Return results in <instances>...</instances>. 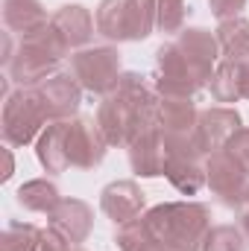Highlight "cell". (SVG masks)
<instances>
[{
  "label": "cell",
  "mask_w": 249,
  "mask_h": 251,
  "mask_svg": "<svg viewBox=\"0 0 249 251\" xmlns=\"http://www.w3.org/2000/svg\"><path fill=\"white\" fill-rule=\"evenodd\" d=\"M153 237L170 251H202L211 231V210L199 201H167L144 213Z\"/></svg>",
  "instance_id": "obj_1"
},
{
  "label": "cell",
  "mask_w": 249,
  "mask_h": 251,
  "mask_svg": "<svg viewBox=\"0 0 249 251\" xmlns=\"http://www.w3.org/2000/svg\"><path fill=\"white\" fill-rule=\"evenodd\" d=\"M150 91L153 85L147 82V76L129 70V73H121L118 88L109 97H103L94 120L100 126L103 137L109 140V146H129L135 140V111Z\"/></svg>",
  "instance_id": "obj_2"
},
{
  "label": "cell",
  "mask_w": 249,
  "mask_h": 251,
  "mask_svg": "<svg viewBox=\"0 0 249 251\" xmlns=\"http://www.w3.org/2000/svg\"><path fill=\"white\" fill-rule=\"evenodd\" d=\"M67 53L70 50L64 47L59 32L47 24V26L35 29L32 35L21 38V47L9 64V79L21 88H38L41 82H47L50 76L59 73V62Z\"/></svg>",
  "instance_id": "obj_3"
},
{
  "label": "cell",
  "mask_w": 249,
  "mask_h": 251,
  "mask_svg": "<svg viewBox=\"0 0 249 251\" xmlns=\"http://www.w3.org/2000/svg\"><path fill=\"white\" fill-rule=\"evenodd\" d=\"M94 21L106 41H144L156 29V0H103Z\"/></svg>",
  "instance_id": "obj_4"
},
{
  "label": "cell",
  "mask_w": 249,
  "mask_h": 251,
  "mask_svg": "<svg viewBox=\"0 0 249 251\" xmlns=\"http://www.w3.org/2000/svg\"><path fill=\"white\" fill-rule=\"evenodd\" d=\"M50 120L47 105L38 88H18L3 102V140L6 146H27L32 143Z\"/></svg>",
  "instance_id": "obj_5"
},
{
  "label": "cell",
  "mask_w": 249,
  "mask_h": 251,
  "mask_svg": "<svg viewBox=\"0 0 249 251\" xmlns=\"http://www.w3.org/2000/svg\"><path fill=\"white\" fill-rule=\"evenodd\" d=\"M70 73L76 76V82L82 85V91L97 94V97H109L118 82H121V50L118 47H85L79 53L70 56Z\"/></svg>",
  "instance_id": "obj_6"
},
{
  "label": "cell",
  "mask_w": 249,
  "mask_h": 251,
  "mask_svg": "<svg viewBox=\"0 0 249 251\" xmlns=\"http://www.w3.org/2000/svg\"><path fill=\"white\" fill-rule=\"evenodd\" d=\"M205 184L223 207H244L249 187V173L226 152H211L205 161Z\"/></svg>",
  "instance_id": "obj_7"
},
{
  "label": "cell",
  "mask_w": 249,
  "mask_h": 251,
  "mask_svg": "<svg viewBox=\"0 0 249 251\" xmlns=\"http://www.w3.org/2000/svg\"><path fill=\"white\" fill-rule=\"evenodd\" d=\"M109 140L103 137L97 120L91 117H73L67 123V161L76 170H94L106 158Z\"/></svg>",
  "instance_id": "obj_8"
},
{
  "label": "cell",
  "mask_w": 249,
  "mask_h": 251,
  "mask_svg": "<svg viewBox=\"0 0 249 251\" xmlns=\"http://www.w3.org/2000/svg\"><path fill=\"white\" fill-rule=\"evenodd\" d=\"M167 164H170V149H167L161 128H153V131H147L129 143V167L135 176L158 178L167 173Z\"/></svg>",
  "instance_id": "obj_9"
},
{
  "label": "cell",
  "mask_w": 249,
  "mask_h": 251,
  "mask_svg": "<svg viewBox=\"0 0 249 251\" xmlns=\"http://www.w3.org/2000/svg\"><path fill=\"white\" fill-rule=\"evenodd\" d=\"M241 114L238 108H229V105H217V108H205L199 111V120H196V137H199V146L205 155L211 152H220L226 149V143L241 131Z\"/></svg>",
  "instance_id": "obj_10"
},
{
  "label": "cell",
  "mask_w": 249,
  "mask_h": 251,
  "mask_svg": "<svg viewBox=\"0 0 249 251\" xmlns=\"http://www.w3.org/2000/svg\"><path fill=\"white\" fill-rule=\"evenodd\" d=\"M38 94L47 105L50 120H70L82 102V85L76 82L73 73H62V70L56 76H50L47 82H41Z\"/></svg>",
  "instance_id": "obj_11"
},
{
  "label": "cell",
  "mask_w": 249,
  "mask_h": 251,
  "mask_svg": "<svg viewBox=\"0 0 249 251\" xmlns=\"http://www.w3.org/2000/svg\"><path fill=\"white\" fill-rule=\"evenodd\" d=\"M176 47L185 53V59L190 62V67H193L205 82H211L214 67H217V59L223 56V53H220V44H217V35L208 32V29H202V26H190V29H182V32H179Z\"/></svg>",
  "instance_id": "obj_12"
},
{
  "label": "cell",
  "mask_w": 249,
  "mask_h": 251,
  "mask_svg": "<svg viewBox=\"0 0 249 251\" xmlns=\"http://www.w3.org/2000/svg\"><path fill=\"white\" fill-rule=\"evenodd\" d=\"M147 199H144V190L138 187L135 181H112L109 187H103L100 193V210L115 222V225H124L141 216Z\"/></svg>",
  "instance_id": "obj_13"
},
{
  "label": "cell",
  "mask_w": 249,
  "mask_h": 251,
  "mask_svg": "<svg viewBox=\"0 0 249 251\" xmlns=\"http://www.w3.org/2000/svg\"><path fill=\"white\" fill-rule=\"evenodd\" d=\"M50 26L59 32V38L64 41L67 50H85V44H88V41L94 38V32H97L94 15H91L85 6H79V3L62 6V9L50 18Z\"/></svg>",
  "instance_id": "obj_14"
},
{
  "label": "cell",
  "mask_w": 249,
  "mask_h": 251,
  "mask_svg": "<svg viewBox=\"0 0 249 251\" xmlns=\"http://www.w3.org/2000/svg\"><path fill=\"white\" fill-rule=\"evenodd\" d=\"M50 228L59 231L70 246H79L94 228V210L82 199H62L50 213Z\"/></svg>",
  "instance_id": "obj_15"
},
{
  "label": "cell",
  "mask_w": 249,
  "mask_h": 251,
  "mask_svg": "<svg viewBox=\"0 0 249 251\" xmlns=\"http://www.w3.org/2000/svg\"><path fill=\"white\" fill-rule=\"evenodd\" d=\"M67 123L70 120L47 123V128L38 134V143H35L38 164L47 173H53V176H59V173H64L70 167V161H67Z\"/></svg>",
  "instance_id": "obj_16"
},
{
  "label": "cell",
  "mask_w": 249,
  "mask_h": 251,
  "mask_svg": "<svg viewBox=\"0 0 249 251\" xmlns=\"http://www.w3.org/2000/svg\"><path fill=\"white\" fill-rule=\"evenodd\" d=\"M3 24L12 35H32L35 29L47 26L50 18L38 0H3Z\"/></svg>",
  "instance_id": "obj_17"
},
{
  "label": "cell",
  "mask_w": 249,
  "mask_h": 251,
  "mask_svg": "<svg viewBox=\"0 0 249 251\" xmlns=\"http://www.w3.org/2000/svg\"><path fill=\"white\" fill-rule=\"evenodd\" d=\"M161 100V97H158ZM196 120H199V111L193 105V100H161V108H158V128L167 134V137H176V134H190L196 131Z\"/></svg>",
  "instance_id": "obj_18"
},
{
  "label": "cell",
  "mask_w": 249,
  "mask_h": 251,
  "mask_svg": "<svg viewBox=\"0 0 249 251\" xmlns=\"http://www.w3.org/2000/svg\"><path fill=\"white\" fill-rule=\"evenodd\" d=\"M217 44H220V53L226 62H244L249 59V21L247 18H229V21H220L217 26Z\"/></svg>",
  "instance_id": "obj_19"
},
{
  "label": "cell",
  "mask_w": 249,
  "mask_h": 251,
  "mask_svg": "<svg viewBox=\"0 0 249 251\" xmlns=\"http://www.w3.org/2000/svg\"><path fill=\"white\" fill-rule=\"evenodd\" d=\"M15 201L24 207V210H30V213H53V207L62 201V196H59V187L53 184V181H47V178H32V181H27V184H21L18 193H15Z\"/></svg>",
  "instance_id": "obj_20"
},
{
  "label": "cell",
  "mask_w": 249,
  "mask_h": 251,
  "mask_svg": "<svg viewBox=\"0 0 249 251\" xmlns=\"http://www.w3.org/2000/svg\"><path fill=\"white\" fill-rule=\"evenodd\" d=\"M167 181L185 196H196L205 187V167L196 158H170L167 164Z\"/></svg>",
  "instance_id": "obj_21"
},
{
  "label": "cell",
  "mask_w": 249,
  "mask_h": 251,
  "mask_svg": "<svg viewBox=\"0 0 249 251\" xmlns=\"http://www.w3.org/2000/svg\"><path fill=\"white\" fill-rule=\"evenodd\" d=\"M38 237H41V228L30 222H9L0 237V251H35Z\"/></svg>",
  "instance_id": "obj_22"
},
{
  "label": "cell",
  "mask_w": 249,
  "mask_h": 251,
  "mask_svg": "<svg viewBox=\"0 0 249 251\" xmlns=\"http://www.w3.org/2000/svg\"><path fill=\"white\" fill-rule=\"evenodd\" d=\"M187 3L185 0H156V26L164 35H176L185 29Z\"/></svg>",
  "instance_id": "obj_23"
},
{
  "label": "cell",
  "mask_w": 249,
  "mask_h": 251,
  "mask_svg": "<svg viewBox=\"0 0 249 251\" xmlns=\"http://www.w3.org/2000/svg\"><path fill=\"white\" fill-rule=\"evenodd\" d=\"M153 240L156 237H153V231H150V225H147L144 216H138L132 222H124L118 228V234H115V243H118L121 251H144Z\"/></svg>",
  "instance_id": "obj_24"
},
{
  "label": "cell",
  "mask_w": 249,
  "mask_h": 251,
  "mask_svg": "<svg viewBox=\"0 0 249 251\" xmlns=\"http://www.w3.org/2000/svg\"><path fill=\"white\" fill-rule=\"evenodd\" d=\"M247 249L249 243L238 225H217V228L208 231V237L202 243V251H247Z\"/></svg>",
  "instance_id": "obj_25"
},
{
  "label": "cell",
  "mask_w": 249,
  "mask_h": 251,
  "mask_svg": "<svg viewBox=\"0 0 249 251\" xmlns=\"http://www.w3.org/2000/svg\"><path fill=\"white\" fill-rule=\"evenodd\" d=\"M226 152L249 173V128H241V131L226 143Z\"/></svg>",
  "instance_id": "obj_26"
},
{
  "label": "cell",
  "mask_w": 249,
  "mask_h": 251,
  "mask_svg": "<svg viewBox=\"0 0 249 251\" xmlns=\"http://www.w3.org/2000/svg\"><path fill=\"white\" fill-rule=\"evenodd\" d=\"M211 6V15L217 21H229V18H238L247 6V0H208Z\"/></svg>",
  "instance_id": "obj_27"
},
{
  "label": "cell",
  "mask_w": 249,
  "mask_h": 251,
  "mask_svg": "<svg viewBox=\"0 0 249 251\" xmlns=\"http://www.w3.org/2000/svg\"><path fill=\"white\" fill-rule=\"evenodd\" d=\"M35 251H70V243L64 240L59 231H53L50 225L41 231V237H38V246H35Z\"/></svg>",
  "instance_id": "obj_28"
},
{
  "label": "cell",
  "mask_w": 249,
  "mask_h": 251,
  "mask_svg": "<svg viewBox=\"0 0 249 251\" xmlns=\"http://www.w3.org/2000/svg\"><path fill=\"white\" fill-rule=\"evenodd\" d=\"M235 73H238V94H241V100H249V59L235 62Z\"/></svg>",
  "instance_id": "obj_29"
},
{
  "label": "cell",
  "mask_w": 249,
  "mask_h": 251,
  "mask_svg": "<svg viewBox=\"0 0 249 251\" xmlns=\"http://www.w3.org/2000/svg\"><path fill=\"white\" fill-rule=\"evenodd\" d=\"M12 59H15V53H12V32H3V56H0V62L9 67Z\"/></svg>",
  "instance_id": "obj_30"
},
{
  "label": "cell",
  "mask_w": 249,
  "mask_h": 251,
  "mask_svg": "<svg viewBox=\"0 0 249 251\" xmlns=\"http://www.w3.org/2000/svg\"><path fill=\"white\" fill-rule=\"evenodd\" d=\"M238 228H241V234L247 237V243H249V204H244V207H241V216H238Z\"/></svg>",
  "instance_id": "obj_31"
},
{
  "label": "cell",
  "mask_w": 249,
  "mask_h": 251,
  "mask_svg": "<svg viewBox=\"0 0 249 251\" xmlns=\"http://www.w3.org/2000/svg\"><path fill=\"white\" fill-rule=\"evenodd\" d=\"M3 155H6V173H3V181H9V178H12V173H15V161H12V146H6V149H3Z\"/></svg>",
  "instance_id": "obj_32"
},
{
  "label": "cell",
  "mask_w": 249,
  "mask_h": 251,
  "mask_svg": "<svg viewBox=\"0 0 249 251\" xmlns=\"http://www.w3.org/2000/svg\"><path fill=\"white\" fill-rule=\"evenodd\" d=\"M144 251H170V249H167V246H161L158 240H153V243H150V246H147Z\"/></svg>",
  "instance_id": "obj_33"
},
{
  "label": "cell",
  "mask_w": 249,
  "mask_h": 251,
  "mask_svg": "<svg viewBox=\"0 0 249 251\" xmlns=\"http://www.w3.org/2000/svg\"><path fill=\"white\" fill-rule=\"evenodd\" d=\"M244 204H249V187H247V199H244Z\"/></svg>",
  "instance_id": "obj_34"
},
{
  "label": "cell",
  "mask_w": 249,
  "mask_h": 251,
  "mask_svg": "<svg viewBox=\"0 0 249 251\" xmlns=\"http://www.w3.org/2000/svg\"><path fill=\"white\" fill-rule=\"evenodd\" d=\"M70 251H85V249H70Z\"/></svg>",
  "instance_id": "obj_35"
}]
</instances>
